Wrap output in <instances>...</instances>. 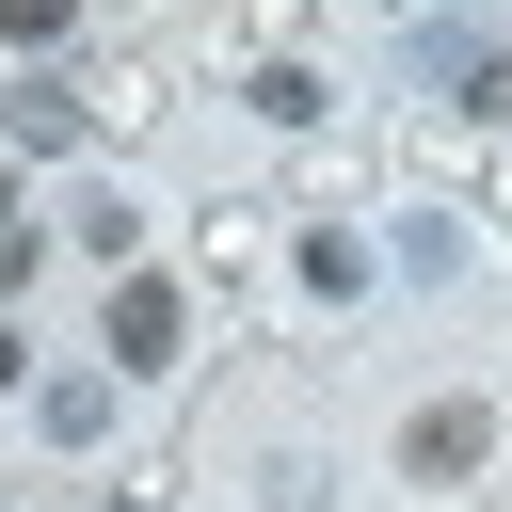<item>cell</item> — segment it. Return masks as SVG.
<instances>
[{
  "label": "cell",
  "mask_w": 512,
  "mask_h": 512,
  "mask_svg": "<svg viewBox=\"0 0 512 512\" xmlns=\"http://www.w3.org/2000/svg\"><path fill=\"white\" fill-rule=\"evenodd\" d=\"M176 336H192V320H176V288H160V272H128V288H112V352H128V368H176Z\"/></svg>",
  "instance_id": "6da1fadb"
},
{
  "label": "cell",
  "mask_w": 512,
  "mask_h": 512,
  "mask_svg": "<svg viewBox=\"0 0 512 512\" xmlns=\"http://www.w3.org/2000/svg\"><path fill=\"white\" fill-rule=\"evenodd\" d=\"M400 448H416V480H464V464H480V400H432Z\"/></svg>",
  "instance_id": "7a4b0ae2"
},
{
  "label": "cell",
  "mask_w": 512,
  "mask_h": 512,
  "mask_svg": "<svg viewBox=\"0 0 512 512\" xmlns=\"http://www.w3.org/2000/svg\"><path fill=\"white\" fill-rule=\"evenodd\" d=\"M64 16H80V0H0V48H48Z\"/></svg>",
  "instance_id": "3957f363"
},
{
  "label": "cell",
  "mask_w": 512,
  "mask_h": 512,
  "mask_svg": "<svg viewBox=\"0 0 512 512\" xmlns=\"http://www.w3.org/2000/svg\"><path fill=\"white\" fill-rule=\"evenodd\" d=\"M0 288H32V224H16V192H0Z\"/></svg>",
  "instance_id": "277c9868"
},
{
  "label": "cell",
  "mask_w": 512,
  "mask_h": 512,
  "mask_svg": "<svg viewBox=\"0 0 512 512\" xmlns=\"http://www.w3.org/2000/svg\"><path fill=\"white\" fill-rule=\"evenodd\" d=\"M464 96H480V112H512V48H496V64H464Z\"/></svg>",
  "instance_id": "5b68a950"
},
{
  "label": "cell",
  "mask_w": 512,
  "mask_h": 512,
  "mask_svg": "<svg viewBox=\"0 0 512 512\" xmlns=\"http://www.w3.org/2000/svg\"><path fill=\"white\" fill-rule=\"evenodd\" d=\"M16 368H32V352H16V320H0V384H16Z\"/></svg>",
  "instance_id": "8992f818"
},
{
  "label": "cell",
  "mask_w": 512,
  "mask_h": 512,
  "mask_svg": "<svg viewBox=\"0 0 512 512\" xmlns=\"http://www.w3.org/2000/svg\"><path fill=\"white\" fill-rule=\"evenodd\" d=\"M400 16H416V0H400Z\"/></svg>",
  "instance_id": "52a82bcc"
}]
</instances>
